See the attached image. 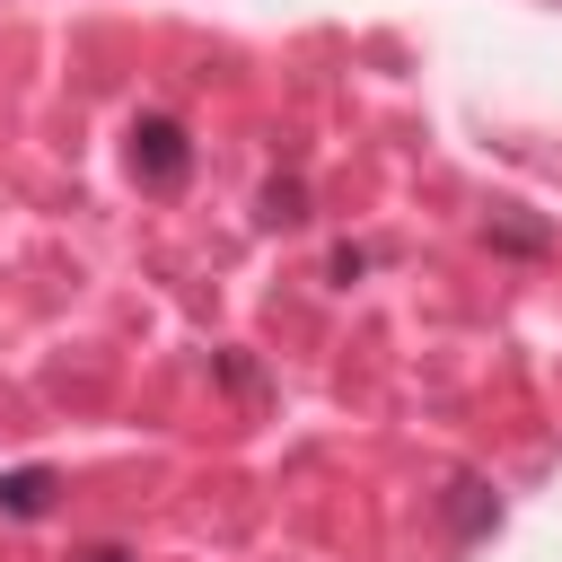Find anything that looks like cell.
Segmentation results:
<instances>
[{
  "label": "cell",
  "mask_w": 562,
  "mask_h": 562,
  "mask_svg": "<svg viewBox=\"0 0 562 562\" xmlns=\"http://www.w3.org/2000/svg\"><path fill=\"white\" fill-rule=\"evenodd\" d=\"M132 176H140L149 193H176V184L193 176V140H184L176 114H140V123H132Z\"/></svg>",
  "instance_id": "obj_1"
},
{
  "label": "cell",
  "mask_w": 562,
  "mask_h": 562,
  "mask_svg": "<svg viewBox=\"0 0 562 562\" xmlns=\"http://www.w3.org/2000/svg\"><path fill=\"white\" fill-rule=\"evenodd\" d=\"M0 509H9V518H44V509H53V465H18V474H0Z\"/></svg>",
  "instance_id": "obj_2"
},
{
  "label": "cell",
  "mask_w": 562,
  "mask_h": 562,
  "mask_svg": "<svg viewBox=\"0 0 562 562\" xmlns=\"http://www.w3.org/2000/svg\"><path fill=\"white\" fill-rule=\"evenodd\" d=\"M263 220H272V228H290V220H307V184H299V176H281V184H263Z\"/></svg>",
  "instance_id": "obj_3"
},
{
  "label": "cell",
  "mask_w": 562,
  "mask_h": 562,
  "mask_svg": "<svg viewBox=\"0 0 562 562\" xmlns=\"http://www.w3.org/2000/svg\"><path fill=\"white\" fill-rule=\"evenodd\" d=\"M369 272V246H334V281H360Z\"/></svg>",
  "instance_id": "obj_4"
},
{
  "label": "cell",
  "mask_w": 562,
  "mask_h": 562,
  "mask_svg": "<svg viewBox=\"0 0 562 562\" xmlns=\"http://www.w3.org/2000/svg\"><path fill=\"white\" fill-rule=\"evenodd\" d=\"M79 562H132V553H123V544H97V553H79Z\"/></svg>",
  "instance_id": "obj_5"
}]
</instances>
